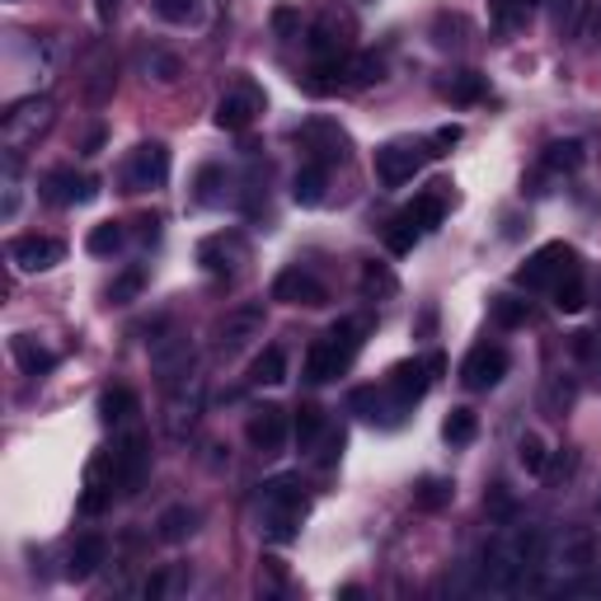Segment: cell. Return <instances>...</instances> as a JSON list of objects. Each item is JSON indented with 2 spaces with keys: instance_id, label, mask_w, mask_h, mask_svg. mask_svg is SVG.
<instances>
[{
  "instance_id": "cell-1",
  "label": "cell",
  "mask_w": 601,
  "mask_h": 601,
  "mask_svg": "<svg viewBox=\"0 0 601 601\" xmlns=\"http://www.w3.org/2000/svg\"><path fill=\"white\" fill-rule=\"evenodd\" d=\"M545 564V532L532 522H512V526H499L484 550V588L499 592V597H512L522 592L532 573Z\"/></svg>"
},
{
  "instance_id": "cell-2",
  "label": "cell",
  "mask_w": 601,
  "mask_h": 601,
  "mask_svg": "<svg viewBox=\"0 0 601 601\" xmlns=\"http://www.w3.org/2000/svg\"><path fill=\"white\" fill-rule=\"evenodd\" d=\"M300 512H306V484H300L296 474H273V480L259 489V526L269 540H277V545L296 540Z\"/></svg>"
},
{
  "instance_id": "cell-3",
  "label": "cell",
  "mask_w": 601,
  "mask_h": 601,
  "mask_svg": "<svg viewBox=\"0 0 601 601\" xmlns=\"http://www.w3.org/2000/svg\"><path fill=\"white\" fill-rule=\"evenodd\" d=\"M358 348H362V325L358 320H339L334 329H325L306 352V381L325 385L334 376H343V371L352 367V358H358Z\"/></svg>"
},
{
  "instance_id": "cell-4",
  "label": "cell",
  "mask_w": 601,
  "mask_h": 601,
  "mask_svg": "<svg viewBox=\"0 0 601 601\" xmlns=\"http://www.w3.org/2000/svg\"><path fill=\"white\" fill-rule=\"evenodd\" d=\"M57 122V99L52 95H24L14 99L6 118H0V141H6V151H29L39 146V136H47V128Z\"/></svg>"
},
{
  "instance_id": "cell-5",
  "label": "cell",
  "mask_w": 601,
  "mask_h": 601,
  "mask_svg": "<svg viewBox=\"0 0 601 601\" xmlns=\"http://www.w3.org/2000/svg\"><path fill=\"white\" fill-rule=\"evenodd\" d=\"M352 39H358V20H352V10L325 6L320 20H315L310 33H306V47H310L315 66H329V62L352 57Z\"/></svg>"
},
{
  "instance_id": "cell-6",
  "label": "cell",
  "mask_w": 601,
  "mask_h": 601,
  "mask_svg": "<svg viewBox=\"0 0 601 601\" xmlns=\"http://www.w3.org/2000/svg\"><path fill=\"white\" fill-rule=\"evenodd\" d=\"M203 409H207V381L198 376V371H188L184 381L170 385V400H165V433H170L174 441H188L193 433H198Z\"/></svg>"
},
{
  "instance_id": "cell-7",
  "label": "cell",
  "mask_w": 601,
  "mask_h": 601,
  "mask_svg": "<svg viewBox=\"0 0 601 601\" xmlns=\"http://www.w3.org/2000/svg\"><path fill=\"white\" fill-rule=\"evenodd\" d=\"M103 466H109L113 489L122 493V499H132V493H141V484H146V470H151L146 437H141V433H128L113 451H103Z\"/></svg>"
},
{
  "instance_id": "cell-8",
  "label": "cell",
  "mask_w": 601,
  "mask_h": 601,
  "mask_svg": "<svg viewBox=\"0 0 601 601\" xmlns=\"http://www.w3.org/2000/svg\"><path fill=\"white\" fill-rule=\"evenodd\" d=\"M433 155L437 151L428 141H385V146H376V179L385 188H400V184H409Z\"/></svg>"
},
{
  "instance_id": "cell-9",
  "label": "cell",
  "mask_w": 601,
  "mask_h": 601,
  "mask_svg": "<svg viewBox=\"0 0 601 601\" xmlns=\"http://www.w3.org/2000/svg\"><path fill=\"white\" fill-rule=\"evenodd\" d=\"M170 179V151L161 141H141V146L128 155V165H122V188L128 193H151Z\"/></svg>"
},
{
  "instance_id": "cell-10",
  "label": "cell",
  "mask_w": 601,
  "mask_h": 601,
  "mask_svg": "<svg viewBox=\"0 0 601 601\" xmlns=\"http://www.w3.org/2000/svg\"><path fill=\"white\" fill-rule=\"evenodd\" d=\"M550 564H555L559 573H592V569H601V540H597V532H592V526H569V532L559 536Z\"/></svg>"
},
{
  "instance_id": "cell-11",
  "label": "cell",
  "mask_w": 601,
  "mask_h": 601,
  "mask_svg": "<svg viewBox=\"0 0 601 601\" xmlns=\"http://www.w3.org/2000/svg\"><path fill=\"white\" fill-rule=\"evenodd\" d=\"M263 103H269V99H263V90L254 80H236L231 90L217 99V128L221 132H244L263 113Z\"/></svg>"
},
{
  "instance_id": "cell-12",
  "label": "cell",
  "mask_w": 601,
  "mask_h": 601,
  "mask_svg": "<svg viewBox=\"0 0 601 601\" xmlns=\"http://www.w3.org/2000/svg\"><path fill=\"white\" fill-rule=\"evenodd\" d=\"M198 263L211 277H236L244 263H250V244H244L240 231H221V236H207L198 244Z\"/></svg>"
},
{
  "instance_id": "cell-13",
  "label": "cell",
  "mask_w": 601,
  "mask_h": 601,
  "mask_svg": "<svg viewBox=\"0 0 601 601\" xmlns=\"http://www.w3.org/2000/svg\"><path fill=\"white\" fill-rule=\"evenodd\" d=\"M573 250L569 244H545V250H536L532 259L517 269V287H526V292H540V287H555V282L573 269Z\"/></svg>"
},
{
  "instance_id": "cell-14",
  "label": "cell",
  "mask_w": 601,
  "mask_h": 601,
  "mask_svg": "<svg viewBox=\"0 0 601 601\" xmlns=\"http://www.w3.org/2000/svg\"><path fill=\"white\" fill-rule=\"evenodd\" d=\"M296 141L310 151V161H320V165H339V161H348V132L339 128V122H329V118L300 122V128H296Z\"/></svg>"
},
{
  "instance_id": "cell-15",
  "label": "cell",
  "mask_w": 601,
  "mask_h": 601,
  "mask_svg": "<svg viewBox=\"0 0 601 601\" xmlns=\"http://www.w3.org/2000/svg\"><path fill=\"white\" fill-rule=\"evenodd\" d=\"M39 193H43V203H52V207H80V203H95L99 184L90 179V174H76V170L62 165V170H47L43 174Z\"/></svg>"
},
{
  "instance_id": "cell-16",
  "label": "cell",
  "mask_w": 601,
  "mask_h": 601,
  "mask_svg": "<svg viewBox=\"0 0 601 601\" xmlns=\"http://www.w3.org/2000/svg\"><path fill=\"white\" fill-rule=\"evenodd\" d=\"M507 376V348L503 343H480V348H470V358L461 367V381H466V391H493Z\"/></svg>"
},
{
  "instance_id": "cell-17",
  "label": "cell",
  "mask_w": 601,
  "mask_h": 601,
  "mask_svg": "<svg viewBox=\"0 0 601 601\" xmlns=\"http://www.w3.org/2000/svg\"><path fill=\"white\" fill-rule=\"evenodd\" d=\"M62 259H66V244L52 240V236H20V240H10V263L20 273H47V269H57Z\"/></svg>"
},
{
  "instance_id": "cell-18",
  "label": "cell",
  "mask_w": 601,
  "mask_h": 601,
  "mask_svg": "<svg viewBox=\"0 0 601 601\" xmlns=\"http://www.w3.org/2000/svg\"><path fill=\"white\" fill-rule=\"evenodd\" d=\"M273 300H287V306H325V300H329V292H325V282L320 277H315L310 269H300V263H296V269H282L277 273V282H273Z\"/></svg>"
},
{
  "instance_id": "cell-19",
  "label": "cell",
  "mask_w": 601,
  "mask_h": 601,
  "mask_svg": "<svg viewBox=\"0 0 601 601\" xmlns=\"http://www.w3.org/2000/svg\"><path fill=\"white\" fill-rule=\"evenodd\" d=\"M259 334H263V306H236V310H226V320L217 325V348L244 352Z\"/></svg>"
},
{
  "instance_id": "cell-20",
  "label": "cell",
  "mask_w": 601,
  "mask_h": 601,
  "mask_svg": "<svg viewBox=\"0 0 601 601\" xmlns=\"http://www.w3.org/2000/svg\"><path fill=\"white\" fill-rule=\"evenodd\" d=\"M151 367L165 385L184 381L193 371V339H184V334H165V339H155L151 343Z\"/></svg>"
},
{
  "instance_id": "cell-21",
  "label": "cell",
  "mask_w": 601,
  "mask_h": 601,
  "mask_svg": "<svg viewBox=\"0 0 601 601\" xmlns=\"http://www.w3.org/2000/svg\"><path fill=\"white\" fill-rule=\"evenodd\" d=\"M287 414L277 409V404H263V409L250 414V423H244V437H250V447L263 451V456H273L282 451V441H287Z\"/></svg>"
},
{
  "instance_id": "cell-22",
  "label": "cell",
  "mask_w": 601,
  "mask_h": 601,
  "mask_svg": "<svg viewBox=\"0 0 601 601\" xmlns=\"http://www.w3.org/2000/svg\"><path fill=\"white\" fill-rule=\"evenodd\" d=\"M352 409H358L367 423H381V428H400L404 414H409V409H404V404L391 395V385H381V391H376V385H367V391H352Z\"/></svg>"
},
{
  "instance_id": "cell-23",
  "label": "cell",
  "mask_w": 601,
  "mask_h": 601,
  "mask_svg": "<svg viewBox=\"0 0 601 601\" xmlns=\"http://www.w3.org/2000/svg\"><path fill=\"white\" fill-rule=\"evenodd\" d=\"M437 376L428 371V362H395L391 367V376H385V385H391V395L404 404V409H414V404L428 395V385H433Z\"/></svg>"
},
{
  "instance_id": "cell-24",
  "label": "cell",
  "mask_w": 601,
  "mask_h": 601,
  "mask_svg": "<svg viewBox=\"0 0 601 601\" xmlns=\"http://www.w3.org/2000/svg\"><path fill=\"white\" fill-rule=\"evenodd\" d=\"M592 20V0H550V29L559 43H578Z\"/></svg>"
},
{
  "instance_id": "cell-25",
  "label": "cell",
  "mask_w": 601,
  "mask_h": 601,
  "mask_svg": "<svg viewBox=\"0 0 601 601\" xmlns=\"http://www.w3.org/2000/svg\"><path fill=\"white\" fill-rule=\"evenodd\" d=\"M103 559H109V540H103L99 532H85V536L76 540V550H70L66 578H70V582H85V578H95Z\"/></svg>"
},
{
  "instance_id": "cell-26",
  "label": "cell",
  "mask_w": 601,
  "mask_h": 601,
  "mask_svg": "<svg viewBox=\"0 0 601 601\" xmlns=\"http://www.w3.org/2000/svg\"><path fill=\"white\" fill-rule=\"evenodd\" d=\"M24 203V179H20V151H6L0 161V221H14Z\"/></svg>"
},
{
  "instance_id": "cell-27",
  "label": "cell",
  "mask_w": 601,
  "mask_h": 601,
  "mask_svg": "<svg viewBox=\"0 0 601 601\" xmlns=\"http://www.w3.org/2000/svg\"><path fill=\"white\" fill-rule=\"evenodd\" d=\"M10 352H14V362H20L24 376H47L52 367H57V352L43 348L33 334H14L10 339Z\"/></svg>"
},
{
  "instance_id": "cell-28",
  "label": "cell",
  "mask_w": 601,
  "mask_h": 601,
  "mask_svg": "<svg viewBox=\"0 0 601 601\" xmlns=\"http://www.w3.org/2000/svg\"><path fill=\"white\" fill-rule=\"evenodd\" d=\"M325 188H329V165L306 161V165L296 170V179H292V198L300 207H320L325 203Z\"/></svg>"
},
{
  "instance_id": "cell-29",
  "label": "cell",
  "mask_w": 601,
  "mask_h": 601,
  "mask_svg": "<svg viewBox=\"0 0 601 601\" xmlns=\"http://www.w3.org/2000/svg\"><path fill=\"white\" fill-rule=\"evenodd\" d=\"M437 95L451 99V103H480L489 95V80L480 70H451L447 80H437Z\"/></svg>"
},
{
  "instance_id": "cell-30",
  "label": "cell",
  "mask_w": 601,
  "mask_h": 601,
  "mask_svg": "<svg viewBox=\"0 0 601 601\" xmlns=\"http://www.w3.org/2000/svg\"><path fill=\"white\" fill-rule=\"evenodd\" d=\"M136 66H141V76L155 80V85H174L184 76V62L174 57V52H165V47H141Z\"/></svg>"
},
{
  "instance_id": "cell-31",
  "label": "cell",
  "mask_w": 601,
  "mask_h": 601,
  "mask_svg": "<svg viewBox=\"0 0 601 601\" xmlns=\"http://www.w3.org/2000/svg\"><path fill=\"white\" fill-rule=\"evenodd\" d=\"M193 532H198V512L184 507V503L165 507V512H161V522H155V536H161L165 545H179V540H188Z\"/></svg>"
},
{
  "instance_id": "cell-32",
  "label": "cell",
  "mask_w": 601,
  "mask_h": 601,
  "mask_svg": "<svg viewBox=\"0 0 601 601\" xmlns=\"http://www.w3.org/2000/svg\"><path fill=\"white\" fill-rule=\"evenodd\" d=\"M582 161H588V151H582V141H573V136L569 141H550L545 155H540V165L550 174H578Z\"/></svg>"
},
{
  "instance_id": "cell-33",
  "label": "cell",
  "mask_w": 601,
  "mask_h": 601,
  "mask_svg": "<svg viewBox=\"0 0 601 601\" xmlns=\"http://www.w3.org/2000/svg\"><path fill=\"white\" fill-rule=\"evenodd\" d=\"M287 381V348L269 343L250 367V385H282Z\"/></svg>"
},
{
  "instance_id": "cell-34",
  "label": "cell",
  "mask_w": 601,
  "mask_h": 601,
  "mask_svg": "<svg viewBox=\"0 0 601 601\" xmlns=\"http://www.w3.org/2000/svg\"><path fill=\"white\" fill-rule=\"evenodd\" d=\"M132 414H136V395L128 391V385H109V391L99 395V423L118 428V423H128Z\"/></svg>"
},
{
  "instance_id": "cell-35",
  "label": "cell",
  "mask_w": 601,
  "mask_h": 601,
  "mask_svg": "<svg viewBox=\"0 0 601 601\" xmlns=\"http://www.w3.org/2000/svg\"><path fill=\"white\" fill-rule=\"evenodd\" d=\"M550 296H555V306H559L564 315H578L582 306H588V287H582V269H578V263L555 282Z\"/></svg>"
},
{
  "instance_id": "cell-36",
  "label": "cell",
  "mask_w": 601,
  "mask_h": 601,
  "mask_svg": "<svg viewBox=\"0 0 601 601\" xmlns=\"http://www.w3.org/2000/svg\"><path fill=\"white\" fill-rule=\"evenodd\" d=\"M433 43L441 52H451V47H466L470 43V20L466 14H451V10H441L437 20H433Z\"/></svg>"
},
{
  "instance_id": "cell-37",
  "label": "cell",
  "mask_w": 601,
  "mask_h": 601,
  "mask_svg": "<svg viewBox=\"0 0 601 601\" xmlns=\"http://www.w3.org/2000/svg\"><path fill=\"white\" fill-rule=\"evenodd\" d=\"M451 499H456V484L441 480V474H428V480L414 484V507H418V512H441Z\"/></svg>"
},
{
  "instance_id": "cell-38",
  "label": "cell",
  "mask_w": 601,
  "mask_h": 601,
  "mask_svg": "<svg viewBox=\"0 0 601 601\" xmlns=\"http://www.w3.org/2000/svg\"><path fill=\"white\" fill-rule=\"evenodd\" d=\"M122 240H128V231H122L118 221H99L95 231L85 236V250L99 254V259H109V254H118V250H122Z\"/></svg>"
},
{
  "instance_id": "cell-39",
  "label": "cell",
  "mask_w": 601,
  "mask_h": 601,
  "mask_svg": "<svg viewBox=\"0 0 601 601\" xmlns=\"http://www.w3.org/2000/svg\"><path fill=\"white\" fill-rule=\"evenodd\" d=\"M474 433H480V418H474V409H451L447 423H441V437H447L451 447H470Z\"/></svg>"
},
{
  "instance_id": "cell-40",
  "label": "cell",
  "mask_w": 601,
  "mask_h": 601,
  "mask_svg": "<svg viewBox=\"0 0 601 601\" xmlns=\"http://www.w3.org/2000/svg\"><path fill=\"white\" fill-rule=\"evenodd\" d=\"M362 292L371 300H391L400 292V282H395V273L385 269V263H367V269H362Z\"/></svg>"
},
{
  "instance_id": "cell-41",
  "label": "cell",
  "mask_w": 601,
  "mask_h": 601,
  "mask_svg": "<svg viewBox=\"0 0 601 601\" xmlns=\"http://www.w3.org/2000/svg\"><path fill=\"white\" fill-rule=\"evenodd\" d=\"M325 433V414L315 409V404H300L296 409V423H292V437H296V447L306 451V447H315V437Z\"/></svg>"
},
{
  "instance_id": "cell-42",
  "label": "cell",
  "mask_w": 601,
  "mask_h": 601,
  "mask_svg": "<svg viewBox=\"0 0 601 601\" xmlns=\"http://www.w3.org/2000/svg\"><path fill=\"white\" fill-rule=\"evenodd\" d=\"M221 188H226V170L221 165H203L198 170V184H193V198H198L203 207H217L226 198Z\"/></svg>"
},
{
  "instance_id": "cell-43",
  "label": "cell",
  "mask_w": 601,
  "mask_h": 601,
  "mask_svg": "<svg viewBox=\"0 0 601 601\" xmlns=\"http://www.w3.org/2000/svg\"><path fill=\"white\" fill-rule=\"evenodd\" d=\"M489 315H493V325L499 329H517V325H526V300H517V296H493L489 300Z\"/></svg>"
},
{
  "instance_id": "cell-44",
  "label": "cell",
  "mask_w": 601,
  "mask_h": 601,
  "mask_svg": "<svg viewBox=\"0 0 601 601\" xmlns=\"http://www.w3.org/2000/svg\"><path fill=\"white\" fill-rule=\"evenodd\" d=\"M517 461L526 466V474H545V466H550V451H545L540 433H522L517 437Z\"/></svg>"
},
{
  "instance_id": "cell-45",
  "label": "cell",
  "mask_w": 601,
  "mask_h": 601,
  "mask_svg": "<svg viewBox=\"0 0 601 601\" xmlns=\"http://www.w3.org/2000/svg\"><path fill=\"white\" fill-rule=\"evenodd\" d=\"M409 217H414L418 231H437L441 217H447V203H441V193H423V198L409 207Z\"/></svg>"
},
{
  "instance_id": "cell-46",
  "label": "cell",
  "mask_w": 601,
  "mask_h": 601,
  "mask_svg": "<svg viewBox=\"0 0 601 601\" xmlns=\"http://www.w3.org/2000/svg\"><path fill=\"white\" fill-rule=\"evenodd\" d=\"M385 244H391V254H409L414 244H418V226H414L409 211L391 221V231H385Z\"/></svg>"
},
{
  "instance_id": "cell-47",
  "label": "cell",
  "mask_w": 601,
  "mask_h": 601,
  "mask_svg": "<svg viewBox=\"0 0 601 601\" xmlns=\"http://www.w3.org/2000/svg\"><path fill=\"white\" fill-rule=\"evenodd\" d=\"M141 287H146V269H128L122 277H113L109 300H113V306H128V300H136V296H141Z\"/></svg>"
},
{
  "instance_id": "cell-48",
  "label": "cell",
  "mask_w": 601,
  "mask_h": 601,
  "mask_svg": "<svg viewBox=\"0 0 601 601\" xmlns=\"http://www.w3.org/2000/svg\"><path fill=\"white\" fill-rule=\"evenodd\" d=\"M109 90H113V66H109V57H95V66H90V99L103 103V99H109Z\"/></svg>"
},
{
  "instance_id": "cell-49",
  "label": "cell",
  "mask_w": 601,
  "mask_h": 601,
  "mask_svg": "<svg viewBox=\"0 0 601 601\" xmlns=\"http://www.w3.org/2000/svg\"><path fill=\"white\" fill-rule=\"evenodd\" d=\"M151 6H155V14H161V20H170V24H188L193 10H198V0H151Z\"/></svg>"
},
{
  "instance_id": "cell-50",
  "label": "cell",
  "mask_w": 601,
  "mask_h": 601,
  "mask_svg": "<svg viewBox=\"0 0 601 601\" xmlns=\"http://www.w3.org/2000/svg\"><path fill=\"white\" fill-rule=\"evenodd\" d=\"M532 6H536V0H499V24L503 29L526 24V20H532Z\"/></svg>"
},
{
  "instance_id": "cell-51",
  "label": "cell",
  "mask_w": 601,
  "mask_h": 601,
  "mask_svg": "<svg viewBox=\"0 0 601 601\" xmlns=\"http://www.w3.org/2000/svg\"><path fill=\"white\" fill-rule=\"evenodd\" d=\"M484 507H489L499 522H507V517H512V493H507L503 484H493V489H489V499H484Z\"/></svg>"
},
{
  "instance_id": "cell-52",
  "label": "cell",
  "mask_w": 601,
  "mask_h": 601,
  "mask_svg": "<svg viewBox=\"0 0 601 601\" xmlns=\"http://www.w3.org/2000/svg\"><path fill=\"white\" fill-rule=\"evenodd\" d=\"M118 10H122V0H95V14H99V24L109 29L118 20Z\"/></svg>"
},
{
  "instance_id": "cell-53",
  "label": "cell",
  "mask_w": 601,
  "mask_h": 601,
  "mask_svg": "<svg viewBox=\"0 0 601 601\" xmlns=\"http://www.w3.org/2000/svg\"><path fill=\"white\" fill-rule=\"evenodd\" d=\"M456 141H461V128H437V136H433V146H456Z\"/></svg>"
},
{
  "instance_id": "cell-54",
  "label": "cell",
  "mask_w": 601,
  "mask_h": 601,
  "mask_svg": "<svg viewBox=\"0 0 601 601\" xmlns=\"http://www.w3.org/2000/svg\"><path fill=\"white\" fill-rule=\"evenodd\" d=\"M569 400H573V385H569V381H555V391H550V404L559 409V404H569Z\"/></svg>"
},
{
  "instance_id": "cell-55",
  "label": "cell",
  "mask_w": 601,
  "mask_h": 601,
  "mask_svg": "<svg viewBox=\"0 0 601 601\" xmlns=\"http://www.w3.org/2000/svg\"><path fill=\"white\" fill-rule=\"evenodd\" d=\"M136 226H141V240H146V244H155V236H161V221H155V217H141Z\"/></svg>"
},
{
  "instance_id": "cell-56",
  "label": "cell",
  "mask_w": 601,
  "mask_h": 601,
  "mask_svg": "<svg viewBox=\"0 0 601 601\" xmlns=\"http://www.w3.org/2000/svg\"><path fill=\"white\" fill-rule=\"evenodd\" d=\"M161 592H165V573H151V578H146V597L155 601V597H161Z\"/></svg>"
},
{
  "instance_id": "cell-57",
  "label": "cell",
  "mask_w": 601,
  "mask_h": 601,
  "mask_svg": "<svg viewBox=\"0 0 601 601\" xmlns=\"http://www.w3.org/2000/svg\"><path fill=\"white\" fill-rule=\"evenodd\" d=\"M99 146H103V132H99V128H95V132H90V136H85V155H95V151H99Z\"/></svg>"
}]
</instances>
